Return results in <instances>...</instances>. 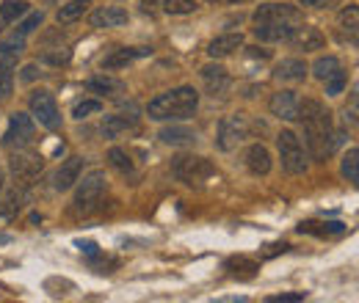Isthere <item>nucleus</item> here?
Masks as SVG:
<instances>
[{
  "instance_id": "1",
  "label": "nucleus",
  "mask_w": 359,
  "mask_h": 303,
  "mask_svg": "<svg viewBox=\"0 0 359 303\" xmlns=\"http://www.w3.org/2000/svg\"><path fill=\"white\" fill-rule=\"evenodd\" d=\"M298 118L304 121L309 154L315 160H326L337 149V143L342 140V135L334 132V127H331L329 110L318 99H304V102H298Z\"/></svg>"
},
{
  "instance_id": "2",
  "label": "nucleus",
  "mask_w": 359,
  "mask_h": 303,
  "mask_svg": "<svg viewBox=\"0 0 359 303\" xmlns=\"http://www.w3.org/2000/svg\"><path fill=\"white\" fill-rule=\"evenodd\" d=\"M254 36L262 41H287V36L301 25V11L287 3H265L254 11Z\"/></svg>"
},
{
  "instance_id": "3",
  "label": "nucleus",
  "mask_w": 359,
  "mask_h": 303,
  "mask_svg": "<svg viewBox=\"0 0 359 303\" xmlns=\"http://www.w3.org/2000/svg\"><path fill=\"white\" fill-rule=\"evenodd\" d=\"M196 107H199V94L191 85H180V88H171V91L155 96L149 102L146 113L155 121H180V118L193 116Z\"/></svg>"
},
{
  "instance_id": "4",
  "label": "nucleus",
  "mask_w": 359,
  "mask_h": 303,
  "mask_svg": "<svg viewBox=\"0 0 359 303\" xmlns=\"http://www.w3.org/2000/svg\"><path fill=\"white\" fill-rule=\"evenodd\" d=\"M171 174H174L182 185L199 187V185H204V182L215 174V168H213V163H210L207 157H199V154H177V157L171 160Z\"/></svg>"
},
{
  "instance_id": "5",
  "label": "nucleus",
  "mask_w": 359,
  "mask_h": 303,
  "mask_svg": "<svg viewBox=\"0 0 359 303\" xmlns=\"http://www.w3.org/2000/svg\"><path fill=\"white\" fill-rule=\"evenodd\" d=\"M80 182V179H77ZM108 190V179H105V171H91L88 176H83V182L77 185V193H75V209L77 212H91L102 196Z\"/></svg>"
},
{
  "instance_id": "6",
  "label": "nucleus",
  "mask_w": 359,
  "mask_h": 303,
  "mask_svg": "<svg viewBox=\"0 0 359 303\" xmlns=\"http://www.w3.org/2000/svg\"><path fill=\"white\" fill-rule=\"evenodd\" d=\"M276 146H279V160H282V168L287 174H304L307 171V157H304V149H301V140L293 129H282L276 135Z\"/></svg>"
},
{
  "instance_id": "7",
  "label": "nucleus",
  "mask_w": 359,
  "mask_h": 303,
  "mask_svg": "<svg viewBox=\"0 0 359 303\" xmlns=\"http://www.w3.org/2000/svg\"><path fill=\"white\" fill-rule=\"evenodd\" d=\"M249 138V118L243 113H232V116H224L221 124H218V149L221 152H232L237 149L243 140Z\"/></svg>"
},
{
  "instance_id": "8",
  "label": "nucleus",
  "mask_w": 359,
  "mask_h": 303,
  "mask_svg": "<svg viewBox=\"0 0 359 303\" xmlns=\"http://www.w3.org/2000/svg\"><path fill=\"white\" fill-rule=\"evenodd\" d=\"M8 168H11V174H14L19 182H30V179H36V176L41 174L44 157H41L39 152H30L28 146H25V149H14V154H11V160H8Z\"/></svg>"
},
{
  "instance_id": "9",
  "label": "nucleus",
  "mask_w": 359,
  "mask_h": 303,
  "mask_svg": "<svg viewBox=\"0 0 359 303\" xmlns=\"http://www.w3.org/2000/svg\"><path fill=\"white\" fill-rule=\"evenodd\" d=\"M30 113L47 129H61V110H58L55 96L50 91H33L30 94Z\"/></svg>"
},
{
  "instance_id": "10",
  "label": "nucleus",
  "mask_w": 359,
  "mask_h": 303,
  "mask_svg": "<svg viewBox=\"0 0 359 303\" xmlns=\"http://www.w3.org/2000/svg\"><path fill=\"white\" fill-rule=\"evenodd\" d=\"M33 140V118L28 113H11L8 129L3 132V146L6 149H25Z\"/></svg>"
},
{
  "instance_id": "11",
  "label": "nucleus",
  "mask_w": 359,
  "mask_h": 303,
  "mask_svg": "<svg viewBox=\"0 0 359 303\" xmlns=\"http://www.w3.org/2000/svg\"><path fill=\"white\" fill-rule=\"evenodd\" d=\"M202 83H204L210 96H224L229 91V85H232V77H229V72L224 66L207 63V66H202Z\"/></svg>"
},
{
  "instance_id": "12",
  "label": "nucleus",
  "mask_w": 359,
  "mask_h": 303,
  "mask_svg": "<svg viewBox=\"0 0 359 303\" xmlns=\"http://www.w3.org/2000/svg\"><path fill=\"white\" fill-rule=\"evenodd\" d=\"M133 132H138V118H135V116L113 113V116H108V118L102 121V135L110 138V140L127 138V135H133Z\"/></svg>"
},
{
  "instance_id": "13",
  "label": "nucleus",
  "mask_w": 359,
  "mask_h": 303,
  "mask_svg": "<svg viewBox=\"0 0 359 303\" xmlns=\"http://www.w3.org/2000/svg\"><path fill=\"white\" fill-rule=\"evenodd\" d=\"M287 41L295 47V50H304V52H309V50H320L323 47V33L318 30V28H312V25H298L290 36H287Z\"/></svg>"
},
{
  "instance_id": "14",
  "label": "nucleus",
  "mask_w": 359,
  "mask_h": 303,
  "mask_svg": "<svg viewBox=\"0 0 359 303\" xmlns=\"http://www.w3.org/2000/svg\"><path fill=\"white\" fill-rule=\"evenodd\" d=\"M271 113L284 118V121H295L298 118V94L295 91H276L271 96Z\"/></svg>"
},
{
  "instance_id": "15",
  "label": "nucleus",
  "mask_w": 359,
  "mask_h": 303,
  "mask_svg": "<svg viewBox=\"0 0 359 303\" xmlns=\"http://www.w3.org/2000/svg\"><path fill=\"white\" fill-rule=\"evenodd\" d=\"M144 55H149V50L146 47H122V50H113V52H108L102 61H99V66H102V72L108 69H122V66H127V63H133L135 58H144Z\"/></svg>"
},
{
  "instance_id": "16",
  "label": "nucleus",
  "mask_w": 359,
  "mask_h": 303,
  "mask_svg": "<svg viewBox=\"0 0 359 303\" xmlns=\"http://www.w3.org/2000/svg\"><path fill=\"white\" fill-rule=\"evenodd\" d=\"M80 171H83V157H69L61 163V168L55 171L52 176V187L55 190H69L77 179H80Z\"/></svg>"
},
{
  "instance_id": "17",
  "label": "nucleus",
  "mask_w": 359,
  "mask_h": 303,
  "mask_svg": "<svg viewBox=\"0 0 359 303\" xmlns=\"http://www.w3.org/2000/svg\"><path fill=\"white\" fill-rule=\"evenodd\" d=\"M91 28H116V25H124L127 22V11L119 8V6H102L91 14Z\"/></svg>"
},
{
  "instance_id": "18",
  "label": "nucleus",
  "mask_w": 359,
  "mask_h": 303,
  "mask_svg": "<svg viewBox=\"0 0 359 303\" xmlns=\"http://www.w3.org/2000/svg\"><path fill=\"white\" fill-rule=\"evenodd\" d=\"M246 168L257 176H265L271 171V152L262 143H254L246 149Z\"/></svg>"
},
{
  "instance_id": "19",
  "label": "nucleus",
  "mask_w": 359,
  "mask_h": 303,
  "mask_svg": "<svg viewBox=\"0 0 359 303\" xmlns=\"http://www.w3.org/2000/svg\"><path fill=\"white\" fill-rule=\"evenodd\" d=\"M240 47H243V36L240 33H224V36H215L210 41L207 52H210V58H226V55H232Z\"/></svg>"
},
{
  "instance_id": "20",
  "label": "nucleus",
  "mask_w": 359,
  "mask_h": 303,
  "mask_svg": "<svg viewBox=\"0 0 359 303\" xmlns=\"http://www.w3.org/2000/svg\"><path fill=\"white\" fill-rule=\"evenodd\" d=\"M304 74H307V63L298 61V58H284L273 69V77L276 80H287V83H298V80H304Z\"/></svg>"
},
{
  "instance_id": "21",
  "label": "nucleus",
  "mask_w": 359,
  "mask_h": 303,
  "mask_svg": "<svg viewBox=\"0 0 359 303\" xmlns=\"http://www.w3.org/2000/svg\"><path fill=\"white\" fill-rule=\"evenodd\" d=\"M86 88L88 91H94V94H105V96H116V94H122L124 91V83L119 80V77H110V74H97V77H91L88 83H86Z\"/></svg>"
},
{
  "instance_id": "22",
  "label": "nucleus",
  "mask_w": 359,
  "mask_h": 303,
  "mask_svg": "<svg viewBox=\"0 0 359 303\" xmlns=\"http://www.w3.org/2000/svg\"><path fill=\"white\" fill-rule=\"evenodd\" d=\"M160 140L168 146H191V143H196V132L188 127H163Z\"/></svg>"
},
{
  "instance_id": "23",
  "label": "nucleus",
  "mask_w": 359,
  "mask_h": 303,
  "mask_svg": "<svg viewBox=\"0 0 359 303\" xmlns=\"http://www.w3.org/2000/svg\"><path fill=\"white\" fill-rule=\"evenodd\" d=\"M25 201H28V193H25V187H11L6 196H3V201H0V215H6V218H14L22 207H25Z\"/></svg>"
},
{
  "instance_id": "24",
  "label": "nucleus",
  "mask_w": 359,
  "mask_h": 303,
  "mask_svg": "<svg viewBox=\"0 0 359 303\" xmlns=\"http://www.w3.org/2000/svg\"><path fill=\"white\" fill-rule=\"evenodd\" d=\"M88 6H91V0H69L66 6H61V11H58V22H61V25H69V22L80 19V17L86 14Z\"/></svg>"
},
{
  "instance_id": "25",
  "label": "nucleus",
  "mask_w": 359,
  "mask_h": 303,
  "mask_svg": "<svg viewBox=\"0 0 359 303\" xmlns=\"http://www.w3.org/2000/svg\"><path fill=\"white\" fill-rule=\"evenodd\" d=\"M108 160H110V165H113L116 171H122L124 176H135V165H133V160H130V154H127L124 149L113 146V149L108 152Z\"/></svg>"
},
{
  "instance_id": "26",
  "label": "nucleus",
  "mask_w": 359,
  "mask_h": 303,
  "mask_svg": "<svg viewBox=\"0 0 359 303\" xmlns=\"http://www.w3.org/2000/svg\"><path fill=\"white\" fill-rule=\"evenodd\" d=\"M334 72H340V61L334 58V55H323V58H318L315 63H312V74L318 77V80H329Z\"/></svg>"
},
{
  "instance_id": "27",
  "label": "nucleus",
  "mask_w": 359,
  "mask_h": 303,
  "mask_svg": "<svg viewBox=\"0 0 359 303\" xmlns=\"http://www.w3.org/2000/svg\"><path fill=\"white\" fill-rule=\"evenodd\" d=\"M226 270H229L232 275H237V278H251L260 267H257V262H251V259H246V256H235V259L226 262Z\"/></svg>"
},
{
  "instance_id": "28",
  "label": "nucleus",
  "mask_w": 359,
  "mask_h": 303,
  "mask_svg": "<svg viewBox=\"0 0 359 303\" xmlns=\"http://www.w3.org/2000/svg\"><path fill=\"white\" fill-rule=\"evenodd\" d=\"M342 176L348 179V182H359V149H348V154L342 157Z\"/></svg>"
},
{
  "instance_id": "29",
  "label": "nucleus",
  "mask_w": 359,
  "mask_h": 303,
  "mask_svg": "<svg viewBox=\"0 0 359 303\" xmlns=\"http://www.w3.org/2000/svg\"><path fill=\"white\" fill-rule=\"evenodd\" d=\"M345 226L342 223H312V220H304L298 226V231H309V234H340Z\"/></svg>"
},
{
  "instance_id": "30",
  "label": "nucleus",
  "mask_w": 359,
  "mask_h": 303,
  "mask_svg": "<svg viewBox=\"0 0 359 303\" xmlns=\"http://www.w3.org/2000/svg\"><path fill=\"white\" fill-rule=\"evenodd\" d=\"M356 17H359L356 6H348V8L340 14V30H342V33H348V36H351V41H356Z\"/></svg>"
},
{
  "instance_id": "31",
  "label": "nucleus",
  "mask_w": 359,
  "mask_h": 303,
  "mask_svg": "<svg viewBox=\"0 0 359 303\" xmlns=\"http://www.w3.org/2000/svg\"><path fill=\"white\" fill-rule=\"evenodd\" d=\"M25 11H28V3H25V0H6V3L0 6V14H3L6 22H14V19L22 17Z\"/></svg>"
},
{
  "instance_id": "32",
  "label": "nucleus",
  "mask_w": 359,
  "mask_h": 303,
  "mask_svg": "<svg viewBox=\"0 0 359 303\" xmlns=\"http://www.w3.org/2000/svg\"><path fill=\"white\" fill-rule=\"evenodd\" d=\"M99 110H102V102H99V99H86V102H77V105L72 107V116H75V118H86V116L99 113Z\"/></svg>"
},
{
  "instance_id": "33",
  "label": "nucleus",
  "mask_w": 359,
  "mask_h": 303,
  "mask_svg": "<svg viewBox=\"0 0 359 303\" xmlns=\"http://www.w3.org/2000/svg\"><path fill=\"white\" fill-rule=\"evenodd\" d=\"M163 8L168 14H191V11H196V0H166Z\"/></svg>"
},
{
  "instance_id": "34",
  "label": "nucleus",
  "mask_w": 359,
  "mask_h": 303,
  "mask_svg": "<svg viewBox=\"0 0 359 303\" xmlns=\"http://www.w3.org/2000/svg\"><path fill=\"white\" fill-rule=\"evenodd\" d=\"M41 19H44V14H41V11H39V14H30V17H28V19H25V22L17 28L19 39H22V36H28V33H33V30L41 25Z\"/></svg>"
},
{
  "instance_id": "35",
  "label": "nucleus",
  "mask_w": 359,
  "mask_h": 303,
  "mask_svg": "<svg viewBox=\"0 0 359 303\" xmlns=\"http://www.w3.org/2000/svg\"><path fill=\"white\" fill-rule=\"evenodd\" d=\"M342 85H345V74H342V69H340V72H334V74L326 80V94H329V96H337V94L342 91Z\"/></svg>"
},
{
  "instance_id": "36",
  "label": "nucleus",
  "mask_w": 359,
  "mask_h": 303,
  "mask_svg": "<svg viewBox=\"0 0 359 303\" xmlns=\"http://www.w3.org/2000/svg\"><path fill=\"white\" fill-rule=\"evenodd\" d=\"M11 88H14V80H11V72L6 66H0V99L11 96Z\"/></svg>"
},
{
  "instance_id": "37",
  "label": "nucleus",
  "mask_w": 359,
  "mask_h": 303,
  "mask_svg": "<svg viewBox=\"0 0 359 303\" xmlns=\"http://www.w3.org/2000/svg\"><path fill=\"white\" fill-rule=\"evenodd\" d=\"M307 295L304 292H284V295H273V297H268L271 303H293V300H304Z\"/></svg>"
},
{
  "instance_id": "38",
  "label": "nucleus",
  "mask_w": 359,
  "mask_h": 303,
  "mask_svg": "<svg viewBox=\"0 0 359 303\" xmlns=\"http://www.w3.org/2000/svg\"><path fill=\"white\" fill-rule=\"evenodd\" d=\"M39 74H41V72H39V66H36V63H28V66L22 69V80H25V83H30V80H36Z\"/></svg>"
},
{
  "instance_id": "39",
  "label": "nucleus",
  "mask_w": 359,
  "mask_h": 303,
  "mask_svg": "<svg viewBox=\"0 0 359 303\" xmlns=\"http://www.w3.org/2000/svg\"><path fill=\"white\" fill-rule=\"evenodd\" d=\"M44 61H50V63H64V61H69V52H44Z\"/></svg>"
},
{
  "instance_id": "40",
  "label": "nucleus",
  "mask_w": 359,
  "mask_h": 303,
  "mask_svg": "<svg viewBox=\"0 0 359 303\" xmlns=\"http://www.w3.org/2000/svg\"><path fill=\"white\" fill-rule=\"evenodd\" d=\"M77 248L83 251V253H88V256H97L99 251H97V245L94 242H77Z\"/></svg>"
},
{
  "instance_id": "41",
  "label": "nucleus",
  "mask_w": 359,
  "mask_h": 303,
  "mask_svg": "<svg viewBox=\"0 0 359 303\" xmlns=\"http://www.w3.org/2000/svg\"><path fill=\"white\" fill-rule=\"evenodd\" d=\"M249 55H251V58H268L271 52H268V50H260V47H249Z\"/></svg>"
},
{
  "instance_id": "42",
  "label": "nucleus",
  "mask_w": 359,
  "mask_h": 303,
  "mask_svg": "<svg viewBox=\"0 0 359 303\" xmlns=\"http://www.w3.org/2000/svg\"><path fill=\"white\" fill-rule=\"evenodd\" d=\"M155 3H157V0H141V8H144V11H152Z\"/></svg>"
},
{
  "instance_id": "43",
  "label": "nucleus",
  "mask_w": 359,
  "mask_h": 303,
  "mask_svg": "<svg viewBox=\"0 0 359 303\" xmlns=\"http://www.w3.org/2000/svg\"><path fill=\"white\" fill-rule=\"evenodd\" d=\"M320 3H326V0H304V6H320Z\"/></svg>"
},
{
  "instance_id": "44",
  "label": "nucleus",
  "mask_w": 359,
  "mask_h": 303,
  "mask_svg": "<svg viewBox=\"0 0 359 303\" xmlns=\"http://www.w3.org/2000/svg\"><path fill=\"white\" fill-rule=\"evenodd\" d=\"M0 190H3V171H0Z\"/></svg>"
},
{
  "instance_id": "45",
  "label": "nucleus",
  "mask_w": 359,
  "mask_h": 303,
  "mask_svg": "<svg viewBox=\"0 0 359 303\" xmlns=\"http://www.w3.org/2000/svg\"><path fill=\"white\" fill-rule=\"evenodd\" d=\"M0 242H8V237H0Z\"/></svg>"
},
{
  "instance_id": "46",
  "label": "nucleus",
  "mask_w": 359,
  "mask_h": 303,
  "mask_svg": "<svg viewBox=\"0 0 359 303\" xmlns=\"http://www.w3.org/2000/svg\"><path fill=\"white\" fill-rule=\"evenodd\" d=\"M229 3H243V0H229Z\"/></svg>"
}]
</instances>
